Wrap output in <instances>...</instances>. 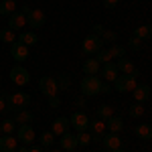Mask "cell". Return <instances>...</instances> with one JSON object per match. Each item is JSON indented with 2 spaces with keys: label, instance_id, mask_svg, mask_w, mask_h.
I'll list each match as a JSON object with an SVG mask.
<instances>
[{
  "label": "cell",
  "instance_id": "obj_36",
  "mask_svg": "<svg viewBox=\"0 0 152 152\" xmlns=\"http://www.w3.org/2000/svg\"><path fill=\"white\" fill-rule=\"evenodd\" d=\"M57 85L61 87V89H65V87H69V77H67V75H59V79H57Z\"/></svg>",
  "mask_w": 152,
  "mask_h": 152
},
{
  "label": "cell",
  "instance_id": "obj_9",
  "mask_svg": "<svg viewBox=\"0 0 152 152\" xmlns=\"http://www.w3.org/2000/svg\"><path fill=\"white\" fill-rule=\"evenodd\" d=\"M16 136H18V142H23V144H33L35 142V128L31 126V124H24V126H18L16 130Z\"/></svg>",
  "mask_w": 152,
  "mask_h": 152
},
{
  "label": "cell",
  "instance_id": "obj_6",
  "mask_svg": "<svg viewBox=\"0 0 152 152\" xmlns=\"http://www.w3.org/2000/svg\"><path fill=\"white\" fill-rule=\"evenodd\" d=\"M69 124L77 132H87V128H89V118L85 116L83 112H73V116L69 118Z\"/></svg>",
  "mask_w": 152,
  "mask_h": 152
},
{
  "label": "cell",
  "instance_id": "obj_22",
  "mask_svg": "<svg viewBox=\"0 0 152 152\" xmlns=\"http://www.w3.org/2000/svg\"><path fill=\"white\" fill-rule=\"evenodd\" d=\"M134 132H136V136L140 140H152V126L150 124H138L134 128Z\"/></svg>",
  "mask_w": 152,
  "mask_h": 152
},
{
  "label": "cell",
  "instance_id": "obj_33",
  "mask_svg": "<svg viewBox=\"0 0 152 152\" xmlns=\"http://www.w3.org/2000/svg\"><path fill=\"white\" fill-rule=\"evenodd\" d=\"M75 138H77V146H89V142H91V136L87 132H77Z\"/></svg>",
  "mask_w": 152,
  "mask_h": 152
},
{
  "label": "cell",
  "instance_id": "obj_3",
  "mask_svg": "<svg viewBox=\"0 0 152 152\" xmlns=\"http://www.w3.org/2000/svg\"><path fill=\"white\" fill-rule=\"evenodd\" d=\"M136 75H118V79L114 81V87L120 94H132L136 87Z\"/></svg>",
  "mask_w": 152,
  "mask_h": 152
},
{
  "label": "cell",
  "instance_id": "obj_40",
  "mask_svg": "<svg viewBox=\"0 0 152 152\" xmlns=\"http://www.w3.org/2000/svg\"><path fill=\"white\" fill-rule=\"evenodd\" d=\"M104 26H102V24H94V35H97V37H102L104 35Z\"/></svg>",
  "mask_w": 152,
  "mask_h": 152
},
{
  "label": "cell",
  "instance_id": "obj_27",
  "mask_svg": "<svg viewBox=\"0 0 152 152\" xmlns=\"http://www.w3.org/2000/svg\"><path fill=\"white\" fill-rule=\"evenodd\" d=\"M16 12V2L14 0H0V14H8Z\"/></svg>",
  "mask_w": 152,
  "mask_h": 152
},
{
  "label": "cell",
  "instance_id": "obj_8",
  "mask_svg": "<svg viewBox=\"0 0 152 152\" xmlns=\"http://www.w3.org/2000/svg\"><path fill=\"white\" fill-rule=\"evenodd\" d=\"M10 79H12V83H16V85H26L28 79H31V73L24 69V67L16 65V67L10 69Z\"/></svg>",
  "mask_w": 152,
  "mask_h": 152
},
{
  "label": "cell",
  "instance_id": "obj_38",
  "mask_svg": "<svg viewBox=\"0 0 152 152\" xmlns=\"http://www.w3.org/2000/svg\"><path fill=\"white\" fill-rule=\"evenodd\" d=\"M49 105H51V107H59V105H61V99H59L57 95H55V97H49Z\"/></svg>",
  "mask_w": 152,
  "mask_h": 152
},
{
  "label": "cell",
  "instance_id": "obj_11",
  "mask_svg": "<svg viewBox=\"0 0 152 152\" xmlns=\"http://www.w3.org/2000/svg\"><path fill=\"white\" fill-rule=\"evenodd\" d=\"M10 55L14 61H26L28 57V47L23 43H12L10 45Z\"/></svg>",
  "mask_w": 152,
  "mask_h": 152
},
{
  "label": "cell",
  "instance_id": "obj_10",
  "mask_svg": "<svg viewBox=\"0 0 152 152\" xmlns=\"http://www.w3.org/2000/svg\"><path fill=\"white\" fill-rule=\"evenodd\" d=\"M99 73H102V77H104L105 81H116L118 79V75H120V71H118L116 67V63L114 61H107V63H104L102 67H99Z\"/></svg>",
  "mask_w": 152,
  "mask_h": 152
},
{
  "label": "cell",
  "instance_id": "obj_25",
  "mask_svg": "<svg viewBox=\"0 0 152 152\" xmlns=\"http://www.w3.org/2000/svg\"><path fill=\"white\" fill-rule=\"evenodd\" d=\"M134 37H138V39H152V24H142L138 26L136 31H134Z\"/></svg>",
  "mask_w": 152,
  "mask_h": 152
},
{
  "label": "cell",
  "instance_id": "obj_32",
  "mask_svg": "<svg viewBox=\"0 0 152 152\" xmlns=\"http://www.w3.org/2000/svg\"><path fill=\"white\" fill-rule=\"evenodd\" d=\"M110 53H112L114 59H122V57H126V47H122V45H112V47H110Z\"/></svg>",
  "mask_w": 152,
  "mask_h": 152
},
{
  "label": "cell",
  "instance_id": "obj_39",
  "mask_svg": "<svg viewBox=\"0 0 152 152\" xmlns=\"http://www.w3.org/2000/svg\"><path fill=\"white\" fill-rule=\"evenodd\" d=\"M102 2H104L105 8H114V6H118V2H120V0H102Z\"/></svg>",
  "mask_w": 152,
  "mask_h": 152
},
{
  "label": "cell",
  "instance_id": "obj_26",
  "mask_svg": "<svg viewBox=\"0 0 152 152\" xmlns=\"http://www.w3.org/2000/svg\"><path fill=\"white\" fill-rule=\"evenodd\" d=\"M0 41H2V43L12 45V43H16V33H14V31H10L8 26H6V28H0Z\"/></svg>",
  "mask_w": 152,
  "mask_h": 152
},
{
  "label": "cell",
  "instance_id": "obj_17",
  "mask_svg": "<svg viewBox=\"0 0 152 152\" xmlns=\"http://www.w3.org/2000/svg\"><path fill=\"white\" fill-rule=\"evenodd\" d=\"M105 130H110L112 134H120L124 130V120L120 116H112L110 120H105Z\"/></svg>",
  "mask_w": 152,
  "mask_h": 152
},
{
  "label": "cell",
  "instance_id": "obj_45",
  "mask_svg": "<svg viewBox=\"0 0 152 152\" xmlns=\"http://www.w3.org/2000/svg\"><path fill=\"white\" fill-rule=\"evenodd\" d=\"M110 152H126V150H122V148H118V150H110Z\"/></svg>",
  "mask_w": 152,
  "mask_h": 152
},
{
  "label": "cell",
  "instance_id": "obj_35",
  "mask_svg": "<svg viewBox=\"0 0 152 152\" xmlns=\"http://www.w3.org/2000/svg\"><path fill=\"white\" fill-rule=\"evenodd\" d=\"M128 47L132 49V51H140V47H142V39H138V37H132V39H130V43H128Z\"/></svg>",
  "mask_w": 152,
  "mask_h": 152
},
{
  "label": "cell",
  "instance_id": "obj_18",
  "mask_svg": "<svg viewBox=\"0 0 152 152\" xmlns=\"http://www.w3.org/2000/svg\"><path fill=\"white\" fill-rule=\"evenodd\" d=\"M99 67H102V65L95 61V57H89V59L83 61L81 71L85 73V75H97V73H99Z\"/></svg>",
  "mask_w": 152,
  "mask_h": 152
},
{
  "label": "cell",
  "instance_id": "obj_31",
  "mask_svg": "<svg viewBox=\"0 0 152 152\" xmlns=\"http://www.w3.org/2000/svg\"><path fill=\"white\" fill-rule=\"evenodd\" d=\"M53 142H55V134H53V132H43V134H41V146H43V148H49Z\"/></svg>",
  "mask_w": 152,
  "mask_h": 152
},
{
  "label": "cell",
  "instance_id": "obj_21",
  "mask_svg": "<svg viewBox=\"0 0 152 152\" xmlns=\"http://www.w3.org/2000/svg\"><path fill=\"white\" fill-rule=\"evenodd\" d=\"M132 95H134V99L136 102H146L148 97H150V87L148 85H136L134 87V91H132Z\"/></svg>",
  "mask_w": 152,
  "mask_h": 152
},
{
  "label": "cell",
  "instance_id": "obj_37",
  "mask_svg": "<svg viewBox=\"0 0 152 152\" xmlns=\"http://www.w3.org/2000/svg\"><path fill=\"white\" fill-rule=\"evenodd\" d=\"M116 39H118V35L112 33V31H104V35H102V41H104V43L105 41H116Z\"/></svg>",
  "mask_w": 152,
  "mask_h": 152
},
{
  "label": "cell",
  "instance_id": "obj_12",
  "mask_svg": "<svg viewBox=\"0 0 152 152\" xmlns=\"http://www.w3.org/2000/svg\"><path fill=\"white\" fill-rule=\"evenodd\" d=\"M69 118H65V116H59L55 122H53V126H51V132L55 134V136H63L67 130H69Z\"/></svg>",
  "mask_w": 152,
  "mask_h": 152
},
{
  "label": "cell",
  "instance_id": "obj_34",
  "mask_svg": "<svg viewBox=\"0 0 152 152\" xmlns=\"http://www.w3.org/2000/svg\"><path fill=\"white\" fill-rule=\"evenodd\" d=\"M128 114H130V118H140L142 114H144V105H142L140 102H138V104H134V105H130Z\"/></svg>",
  "mask_w": 152,
  "mask_h": 152
},
{
  "label": "cell",
  "instance_id": "obj_5",
  "mask_svg": "<svg viewBox=\"0 0 152 152\" xmlns=\"http://www.w3.org/2000/svg\"><path fill=\"white\" fill-rule=\"evenodd\" d=\"M39 89H41V94H45L47 97H55L57 91H59L57 79H55V77H41V81H39Z\"/></svg>",
  "mask_w": 152,
  "mask_h": 152
},
{
  "label": "cell",
  "instance_id": "obj_24",
  "mask_svg": "<svg viewBox=\"0 0 152 152\" xmlns=\"http://www.w3.org/2000/svg\"><path fill=\"white\" fill-rule=\"evenodd\" d=\"M89 130H91V134H94V136H104L105 122H104V120H99V118H95L94 122H89Z\"/></svg>",
  "mask_w": 152,
  "mask_h": 152
},
{
  "label": "cell",
  "instance_id": "obj_1",
  "mask_svg": "<svg viewBox=\"0 0 152 152\" xmlns=\"http://www.w3.org/2000/svg\"><path fill=\"white\" fill-rule=\"evenodd\" d=\"M4 99H6V112H16V110H24V107L31 105V95L26 91L8 94Z\"/></svg>",
  "mask_w": 152,
  "mask_h": 152
},
{
  "label": "cell",
  "instance_id": "obj_23",
  "mask_svg": "<svg viewBox=\"0 0 152 152\" xmlns=\"http://www.w3.org/2000/svg\"><path fill=\"white\" fill-rule=\"evenodd\" d=\"M37 41H39V37L33 33V31H24L18 35V43H23L26 47H31V45H37Z\"/></svg>",
  "mask_w": 152,
  "mask_h": 152
},
{
  "label": "cell",
  "instance_id": "obj_13",
  "mask_svg": "<svg viewBox=\"0 0 152 152\" xmlns=\"http://www.w3.org/2000/svg\"><path fill=\"white\" fill-rule=\"evenodd\" d=\"M24 24H26V14L24 12H12L10 16H8V28L10 31H16V28H23Z\"/></svg>",
  "mask_w": 152,
  "mask_h": 152
},
{
  "label": "cell",
  "instance_id": "obj_29",
  "mask_svg": "<svg viewBox=\"0 0 152 152\" xmlns=\"http://www.w3.org/2000/svg\"><path fill=\"white\" fill-rule=\"evenodd\" d=\"M112 116H114V110H112L107 104H104V105L97 107V118H99V120H104V122H105V120H110Z\"/></svg>",
  "mask_w": 152,
  "mask_h": 152
},
{
  "label": "cell",
  "instance_id": "obj_20",
  "mask_svg": "<svg viewBox=\"0 0 152 152\" xmlns=\"http://www.w3.org/2000/svg\"><path fill=\"white\" fill-rule=\"evenodd\" d=\"M33 118H35V116H33V112L24 107V110H18V112H16L14 122H16L18 126H24V124H33Z\"/></svg>",
  "mask_w": 152,
  "mask_h": 152
},
{
  "label": "cell",
  "instance_id": "obj_19",
  "mask_svg": "<svg viewBox=\"0 0 152 152\" xmlns=\"http://www.w3.org/2000/svg\"><path fill=\"white\" fill-rule=\"evenodd\" d=\"M102 142H104L105 150H118V148L122 146V140H120V136H118V134H112V132H110V134H105Z\"/></svg>",
  "mask_w": 152,
  "mask_h": 152
},
{
  "label": "cell",
  "instance_id": "obj_46",
  "mask_svg": "<svg viewBox=\"0 0 152 152\" xmlns=\"http://www.w3.org/2000/svg\"><path fill=\"white\" fill-rule=\"evenodd\" d=\"M51 152H61V150H51Z\"/></svg>",
  "mask_w": 152,
  "mask_h": 152
},
{
  "label": "cell",
  "instance_id": "obj_42",
  "mask_svg": "<svg viewBox=\"0 0 152 152\" xmlns=\"http://www.w3.org/2000/svg\"><path fill=\"white\" fill-rule=\"evenodd\" d=\"M102 91H105V94H110V91H112V87H110L107 83H102Z\"/></svg>",
  "mask_w": 152,
  "mask_h": 152
},
{
  "label": "cell",
  "instance_id": "obj_30",
  "mask_svg": "<svg viewBox=\"0 0 152 152\" xmlns=\"http://www.w3.org/2000/svg\"><path fill=\"white\" fill-rule=\"evenodd\" d=\"M16 130V122L14 120H4L2 124H0V132L2 134H12Z\"/></svg>",
  "mask_w": 152,
  "mask_h": 152
},
{
  "label": "cell",
  "instance_id": "obj_15",
  "mask_svg": "<svg viewBox=\"0 0 152 152\" xmlns=\"http://www.w3.org/2000/svg\"><path fill=\"white\" fill-rule=\"evenodd\" d=\"M0 152H16V138L12 134L0 136Z\"/></svg>",
  "mask_w": 152,
  "mask_h": 152
},
{
  "label": "cell",
  "instance_id": "obj_28",
  "mask_svg": "<svg viewBox=\"0 0 152 152\" xmlns=\"http://www.w3.org/2000/svg\"><path fill=\"white\" fill-rule=\"evenodd\" d=\"M95 61H97L99 65H104V63H107V61H114V57H112L110 49H99V51L95 53Z\"/></svg>",
  "mask_w": 152,
  "mask_h": 152
},
{
  "label": "cell",
  "instance_id": "obj_14",
  "mask_svg": "<svg viewBox=\"0 0 152 152\" xmlns=\"http://www.w3.org/2000/svg\"><path fill=\"white\" fill-rule=\"evenodd\" d=\"M116 67H118V71H122L124 75H136V77H138V69H136V67H134V63H132V61H128L126 57L118 59Z\"/></svg>",
  "mask_w": 152,
  "mask_h": 152
},
{
  "label": "cell",
  "instance_id": "obj_7",
  "mask_svg": "<svg viewBox=\"0 0 152 152\" xmlns=\"http://www.w3.org/2000/svg\"><path fill=\"white\" fill-rule=\"evenodd\" d=\"M26 23L31 28H41L45 24V12L41 8H33V10L26 12Z\"/></svg>",
  "mask_w": 152,
  "mask_h": 152
},
{
  "label": "cell",
  "instance_id": "obj_44",
  "mask_svg": "<svg viewBox=\"0 0 152 152\" xmlns=\"http://www.w3.org/2000/svg\"><path fill=\"white\" fill-rule=\"evenodd\" d=\"M16 152H28V146H26V144H23L20 148H16Z\"/></svg>",
  "mask_w": 152,
  "mask_h": 152
},
{
  "label": "cell",
  "instance_id": "obj_4",
  "mask_svg": "<svg viewBox=\"0 0 152 152\" xmlns=\"http://www.w3.org/2000/svg\"><path fill=\"white\" fill-rule=\"evenodd\" d=\"M81 91L85 95H97L102 91V79L95 75H87L81 79Z\"/></svg>",
  "mask_w": 152,
  "mask_h": 152
},
{
  "label": "cell",
  "instance_id": "obj_16",
  "mask_svg": "<svg viewBox=\"0 0 152 152\" xmlns=\"http://www.w3.org/2000/svg\"><path fill=\"white\" fill-rule=\"evenodd\" d=\"M59 144H61V148H63L65 152H71V150H75V148H77V138H75V134L65 132V134L61 136Z\"/></svg>",
  "mask_w": 152,
  "mask_h": 152
},
{
  "label": "cell",
  "instance_id": "obj_41",
  "mask_svg": "<svg viewBox=\"0 0 152 152\" xmlns=\"http://www.w3.org/2000/svg\"><path fill=\"white\" fill-rule=\"evenodd\" d=\"M0 112H6V99L0 97Z\"/></svg>",
  "mask_w": 152,
  "mask_h": 152
},
{
  "label": "cell",
  "instance_id": "obj_2",
  "mask_svg": "<svg viewBox=\"0 0 152 152\" xmlns=\"http://www.w3.org/2000/svg\"><path fill=\"white\" fill-rule=\"evenodd\" d=\"M99 49H104V41H102V37H97V35H87L85 39H83V43H81V51L85 53V55H95Z\"/></svg>",
  "mask_w": 152,
  "mask_h": 152
},
{
  "label": "cell",
  "instance_id": "obj_43",
  "mask_svg": "<svg viewBox=\"0 0 152 152\" xmlns=\"http://www.w3.org/2000/svg\"><path fill=\"white\" fill-rule=\"evenodd\" d=\"M28 152H45L41 146H33V148H28Z\"/></svg>",
  "mask_w": 152,
  "mask_h": 152
}]
</instances>
